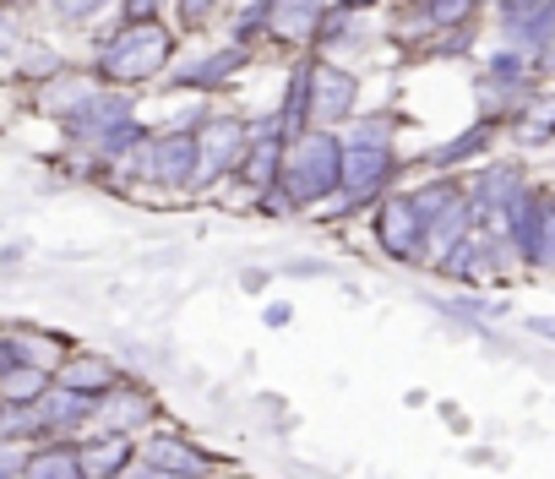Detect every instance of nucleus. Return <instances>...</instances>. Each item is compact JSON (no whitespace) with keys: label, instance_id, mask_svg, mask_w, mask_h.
Returning a JSON list of instances; mask_svg holds the SVG:
<instances>
[{"label":"nucleus","instance_id":"obj_1","mask_svg":"<svg viewBox=\"0 0 555 479\" xmlns=\"http://www.w3.org/2000/svg\"><path fill=\"white\" fill-rule=\"evenodd\" d=\"M344 191V137L317 126L306 137H295L284 147V174H278V196L289 212H317L327 202H338Z\"/></svg>","mask_w":555,"mask_h":479},{"label":"nucleus","instance_id":"obj_2","mask_svg":"<svg viewBox=\"0 0 555 479\" xmlns=\"http://www.w3.org/2000/svg\"><path fill=\"white\" fill-rule=\"evenodd\" d=\"M175 50H180V39H175V28L158 17V23H120L104 44H99V61H93V72H99V82L104 88H142V82H153V77H164L169 66H175Z\"/></svg>","mask_w":555,"mask_h":479},{"label":"nucleus","instance_id":"obj_3","mask_svg":"<svg viewBox=\"0 0 555 479\" xmlns=\"http://www.w3.org/2000/svg\"><path fill=\"white\" fill-rule=\"evenodd\" d=\"M414 207L425 218V268H436L457 239H468L479 229V212L468 202V180H457V174H430L425 185H414Z\"/></svg>","mask_w":555,"mask_h":479},{"label":"nucleus","instance_id":"obj_4","mask_svg":"<svg viewBox=\"0 0 555 479\" xmlns=\"http://www.w3.org/2000/svg\"><path fill=\"white\" fill-rule=\"evenodd\" d=\"M517 262H522V257H517V246H512V234H506L501 223H479L468 239H457V246L436 262V273L452 279V284H463V289H474V284H485V279H506Z\"/></svg>","mask_w":555,"mask_h":479},{"label":"nucleus","instance_id":"obj_5","mask_svg":"<svg viewBox=\"0 0 555 479\" xmlns=\"http://www.w3.org/2000/svg\"><path fill=\"white\" fill-rule=\"evenodd\" d=\"M371 234L387 262L398 268H425V218L414 207V191H387L376 207H371Z\"/></svg>","mask_w":555,"mask_h":479},{"label":"nucleus","instance_id":"obj_6","mask_svg":"<svg viewBox=\"0 0 555 479\" xmlns=\"http://www.w3.org/2000/svg\"><path fill=\"white\" fill-rule=\"evenodd\" d=\"M501 229L512 234V246H517L522 268H544V273H555V191L528 185V191L512 202V212H506Z\"/></svg>","mask_w":555,"mask_h":479},{"label":"nucleus","instance_id":"obj_7","mask_svg":"<svg viewBox=\"0 0 555 479\" xmlns=\"http://www.w3.org/2000/svg\"><path fill=\"white\" fill-rule=\"evenodd\" d=\"M196 147H202L196 191L223 185V180H234V169H240V158L250 147V120H240V115H207V120H196Z\"/></svg>","mask_w":555,"mask_h":479},{"label":"nucleus","instance_id":"obj_8","mask_svg":"<svg viewBox=\"0 0 555 479\" xmlns=\"http://www.w3.org/2000/svg\"><path fill=\"white\" fill-rule=\"evenodd\" d=\"M284 147H289V137L278 131V115L250 120V147H245V158H240V169H234V185H240L250 202H272V196H278Z\"/></svg>","mask_w":555,"mask_h":479},{"label":"nucleus","instance_id":"obj_9","mask_svg":"<svg viewBox=\"0 0 555 479\" xmlns=\"http://www.w3.org/2000/svg\"><path fill=\"white\" fill-rule=\"evenodd\" d=\"M398 180V153L392 147H349L344 142V191H338V212H354V207H376Z\"/></svg>","mask_w":555,"mask_h":479},{"label":"nucleus","instance_id":"obj_10","mask_svg":"<svg viewBox=\"0 0 555 479\" xmlns=\"http://www.w3.org/2000/svg\"><path fill=\"white\" fill-rule=\"evenodd\" d=\"M218 452H207V446H196L185 430H175V425H158V430H147L142 436V463L137 468H153V474H175V479H212L218 474Z\"/></svg>","mask_w":555,"mask_h":479},{"label":"nucleus","instance_id":"obj_11","mask_svg":"<svg viewBox=\"0 0 555 479\" xmlns=\"http://www.w3.org/2000/svg\"><path fill=\"white\" fill-rule=\"evenodd\" d=\"M311 115L327 131H344L360 115V77L327 55H311Z\"/></svg>","mask_w":555,"mask_h":479},{"label":"nucleus","instance_id":"obj_12","mask_svg":"<svg viewBox=\"0 0 555 479\" xmlns=\"http://www.w3.org/2000/svg\"><path fill=\"white\" fill-rule=\"evenodd\" d=\"M256 61V50H245V44H218V50H202L196 61H185L169 82L180 88V93H218V88H229L245 66Z\"/></svg>","mask_w":555,"mask_h":479},{"label":"nucleus","instance_id":"obj_13","mask_svg":"<svg viewBox=\"0 0 555 479\" xmlns=\"http://www.w3.org/2000/svg\"><path fill=\"white\" fill-rule=\"evenodd\" d=\"M99 430H109V436H147V430H158V398L142 381H120L115 392L99 398Z\"/></svg>","mask_w":555,"mask_h":479},{"label":"nucleus","instance_id":"obj_14","mask_svg":"<svg viewBox=\"0 0 555 479\" xmlns=\"http://www.w3.org/2000/svg\"><path fill=\"white\" fill-rule=\"evenodd\" d=\"M82 479H131L137 463H142V441L137 436H82Z\"/></svg>","mask_w":555,"mask_h":479},{"label":"nucleus","instance_id":"obj_15","mask_svg":"<svg viewBox=\"0 0 555 479\" xmlns=\"http://www.w3.org/2000/svg\"><path fill=\"white\" fill-rule=\"evenodd\" d=\"M131 120V93L126 88H99L93 93V104L88 109H77L72 120H66V137L72 142H88V147H99L115 126H126Z\"/></svg>","mask_w":555,"mask_h":479},{"label":"nucleus","instance_id":"obj_16","mask_svg":"<svg viewBox=\"0 0 555 479\" xmlns=\"http://www.w3.org/2000/svg\"><path fill=\"white\" fill-rule=\"evenodd\" d=\"M495 17L517 50H539L544 39H555V0H501Z\"/></svg>","mask_w":555,"mask_h":479},{"label":"nucleus","instance_id":"obj_17","mask_svg":"<svg viewBox=\"0 0 555 479\" xmlns=\"http://www.w3.org/2000/svg\"><path fill=\"white\" fill-rule=\"evenodd\" d=\"M327 7H333V0H272V44L311 50Z\"/></svg>","mask_w":555,"mask_h":479},{"label":"nucleus","instance_id":"obj_18","mask_svg":"<svg viewBox=\"0 0 555 479\" xmlns=\"http://www.w3.org/2000/svg\"><path fill=\"white\" fill-rule=\"evenodd\" d=\"M104 82H99V72H55V77H44L39 82V109L44 115H55L61 126L77 115V109H88L93 104V93H99Z\"/></svg>","mask_w":555,"mask_h":479},{"label":"nucleus","instance_id":"obj_19","mask_svg":"<svg viewBox=\"0 0 555 479\" xmlns=\"http://www.w3.org/2000/svg\"><path fill=\"white\" fill-rule=\"evenodd\" d=\"M120 381H126V371H120L115 360H104V354H72V360L55 371V387L82 392V398H104V392H115Z\"/></svg>","mask_w":555,"mask_h":479},{"label":"nucleus","instance_id":"obj_20","mask_svg":"<svg viewBox=\"0 0 555 479\" xmlns=\"http://www.w3.org/2000/svg\"><path fill=\"white\" fill-rule=\"evenodd\" d=\"M272 115H278V131H284L289 142L306 137V131H317V115H311V55L295 61V72L284 82V104H278Z\"/></svg>","mask_w":555,"mask_h":479},{"label":"nucleus","instance_id":"obj_21","mask_svg":"<svg viewBox=\"0 0 555 479\" xmlns=\"http://www.w3.org/2000/svg\"><path fill=\"white\" fill-rule=\"evenodd\" d=\"M495 131H501V115H485V120H474L463 137H452V142H441V147H430L425 153V169H436V174H447V169H457L463 158H479L490 142H495Z\"/></svg>","mask_w":555,"mask_h":479},{"label":"nucleus","instance_id":"obj_22","mask_svg":"<svg viewBox=\"0 0 555 479\" xmlns=\"http://www.w3.org/2000/svg\"><path fill=\"white\" fill-rule=\"evenodd\" d=\"M23 479H82V446L77 441H39L23 463Z\"/></svg>","mask_w":555,"mask_h":479},{"label":"nucleus","instance_id":"obj_23","mask_svg":"<svg viewBox=\"0 0 555 479\" xmlns=\"http://www.w3.org/2000/svg\"><path fill=\"white\" fill-rule=\"evenodd\" d=\"M360 39V12H349L344 0H333L327 7V17H322V28H317V55H333V50H344V44H354Z\"/></svg>","mask_w":555,"mask_h":479},{"label":"nucleus","instance_id":"obj_24","mask_svg":"<svg viewBox=\"0 0 555 479\" xmlns=\"http://www.w3.org/2000/svg\"><path fill=\"white\" fill-rule=\"evenodd\" d=\"M479 7H485V0H420L430 34H463L479 17Z\"/></svg>","mask_w":555,"mask_h":479},{"label":"nucleus","instance_id":"obj_25","mask_svg":"<svg viewBox=\"0 0 555 479\" xmlns=\"http://www.w3.org/2000/svg\"><path fill=\"white\" fill-rule=\"evenodd\" d=\"M17 354H23V365H39V371H50V376L72 360V349H66L55 333H28V327L17 333Z\"/></svg>","mask_w":555,"mask_h":479},{"label":"nucleus","instance_id":"obj_26","mask_svg":"<svg viewBox=\"0 0 555 479\" xmlns=\"http://www.w3.org/2000/svg\"><path fill=\"white\" fill-rule=\"evenodd\" d=\"M50 387H55L50 371H39V365H17L7 381H0V398H7V403H39Z\"/></svg>","mask_w":555,"mask_h":479},{"label":"nucleus","instance_id":"obj_27","mask_svg":"<svg viewBox=\"0 0 555 479\" xmlns=\"http://www.w3.org/2000/svg\"><path fill=\"white\" fill-rule=\"evenodd\" d=\"M338 137L349 147H392V115H354Z\"/></svg>","mask_w":555,"mask_h":479},{"label":"nucleus","instance_id":"obj_28","mask_svg":"<svg viewBox=\"0 0 555 479\" xmlns=\"http://www.w3.org/2000/svg\"><path fill=\"white\" fill-rule=\"evenodd\" d=\"M44 7H50V17H55V23L82 28V23H93L104 7H115V0H44Z\"/></svg>","mask_w":555,"mask_h":479},{"label":"nucleus","instance_id":"obj_29","mask_svg":"<svg viewBox=\"0 0 555 479\" xmlns=\"http://www.w3.org/2000/svg\"><path fill=\"white\" fill-rule=\"evenodd\" d=\"M447 316H463V322H501L506 316V306L501 300H474V295H463V300H436Z\"/></svg>","mask_w":555,"mask_h":479},{"label":"nucleus","instance_id":"obj_30","mask_svg":"<svg viewBox=\"0 0 555 479\" xmlns=\"http://www.w3.org/2000/svg\"><path fill=\"white\" fill-rule=\"evenodd\" d=\"M218 7H223V0H175V17H180L185 28H207Z\"/></svg>","mask_w":555,"mask_h":479},{"label":"nucleus","instance_id":"obj_31","mask_svg":"<svg viewBox=\"0 0 555 479\" xmlns=\"http://www.w3.org/2000/svg\"><path fill=\"white\" fill-rule=\"evenodd\" d=\"M158 7H164V0H120L126 23H158Z\"/></svg>","mask_w":555,"mask_h":479},{"label":"nucleus","instance_id":"obj_32","mask_svg":"<svg viewBox=\"0 0 555 479\" xmlns=\"http://www.w3.org/2000/svg\"><path fill=\"white\" fill-rule=\"evenodd\" d=\"M23 463H28V452H17L12 441H0V479H23Z\"/></svg>","mask_w":555,"mask_h":479},{"label":"nucleus","instance_id":"obj_33","mask_svg":"<svg viewBox=\"0 0 555 479\" xmlns=\"http://www.w3.org/2000/svg\"><path fill=\"white\" fill-rule=\"evenodd\" d=\"M17 44H23V34H17V23H12L7 12H0V61H7V55H17Z\"/></svg>","mask_w":555,"mask_h":479},{"label":"nucleus","instance_id":"obj_34","mask_svg":"<svg viewBox=\"0 0 555 479\" xmlns=\"http://www.w3.org/2000/svg\"><path fill=\"white\" fill-rule=\"evenodd\" d=\"M528 333L544 338V344H555V316H528Z\"/></svg>","mask_w":555,"mask_h":479},{"label":"nucleus","instance_id":"obj_35","mask_svg":"<svg viewBox=\"0 0 555 479\" xmlns=\"http://www.w3.org/2000/svg\"><path fill=\"white\" fill-rule=\"evenodd\" d=\"M267 327H289V306H267Z\"/></svg>","mask_w":555,"mask_h":479},{"label":"nucleus","instance_id":"obj_36","mask_svg":"<svg viewBox=\"0 0 555 479\" xmlns=\"http://www.w3.org/2000/svg\"><path fill=\"white\" fill-rule=\"evenodd\" d=\"M344 7H349V12H360V17H365V12H376V7H382V0H344Z\"/></svg>","mask_w":555,"mask_h":479},{"label":"nucleus","instance_id":"obj_37","mask_svg":"<svg viewBox=\"0 0 555 479\" xmlns=\"http://www.w3.org/2000/svg\"><path fill=\"white\" fill-rule=\"evenodd\" d=\"M403 7H420V0H403Z\"/></svg>","mask_w":555,"mask_h":479},{"label":"nucleus","instance_id":"obj_38","mask_svg":"<svg viewBox=\"0 0 555 479\" xmlns=\"http://www.w3.org/2000/svg\"><path fill=\"white\" fill-rule=\"evenodd\" d=\"M495 7H501V0H495Z\"/></svg>","mask_w":555,"mask_h":479}]
</instances>
